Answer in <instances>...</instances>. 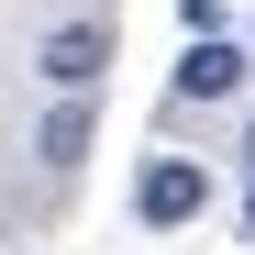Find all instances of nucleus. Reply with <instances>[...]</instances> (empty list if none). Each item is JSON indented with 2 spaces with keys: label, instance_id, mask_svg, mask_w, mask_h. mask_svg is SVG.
<instances>
[{
  "label": "nucleus",
  "instance_id": "obj_1",
  "mask_svg": "<svg viewBox=\"0 0 255 255\" xmlns=\"http://www.w3.org/2000/svg\"><path fill=\"white\" fill-rule=\"evenodd\" d=\"M200 211H211V166L200 155H155L133 178V222L144 233H178V222H200Z\"/></svg>",
  "mask_w": 255,
  "mask_h": 255
},
{
  "label": "nucleus",
  "instance_id": "obj_2",
  "mask_svg": "<svg viewBox=\"0 0 255 255\" xmlns=\"http://www.w3.org/2000/svg\"><path fill=\"white\" fill-rule=\"evenodd\" d=\"M244 89V45L233 33H189V56H178V100H233Z\"/></svg>",
  "mask_w": 255,
  "mask_h": 255
},
{
  "label": "nucleus",
  "instance_id": "obj_3",
  "mask_svg": "<svg viewBox=\"0 0 255 255\" xmlns=\"http://www.w3.org/2000/svg\"><path fill=\"white\" fill-rule=\"evenodd\" d=\"M33 67H45L56 89H89V78L111 67V33H100V22H56V33H45V56H33Z\"/></svg>",
  "mask_w": 255,
  "mask_h": 255
},
{
  "label": "nucleus",
  "instance_id": "obj_4",
  "mask_svg": "<svg viewBox=\"0 0 255 255\" xmlns=\"http://www.w3.org/2000/svg\"><path fill=\"white\" fill-rule=\"evenodd\" d=\"M33 144H45V166H78V155H89V111H78V89L45 111V133H33Z\"/></svg>",
  "mask_w": 255,
  "mask_h": 255
},
{
  "label": "nucleus",
  "instance_id": "obj_5",
  "mask_svg": "<svg viewBox=\"0 0 255 255\" xmlns=\"http://www.w3.org/2000/svg\"><path fill=\"white\" fill-rule=\"evenodd\" d=\"M178 22L189 33H222V0H178Z\"/></svg>",
  "mask_w": 255,
  "mask_h": 255
},
{
  "label": "nucleus",
  "instance_id": "obj_6",
  "mask_svg": "<svg viewBox=\"0 0 255 255\" xmlns=\"http://www.w3.org/2000/svg\"><path fill=\"white\" fill-rule=\"evenodd\" d=\"M244 244H255V178H244Z\"/></svg>",
  "mask_w": 255,
  "mask_h": 255
},
{
  "label": "nucleus",
  "instance_id": "obj_7",
  "mask_svg": "<svg viewBox=\"0 0 255 255\" xmlns=\"http://www.w3.org/2000/svg\"><path fill=\"white\" fill-rule=\"evenodd\" d=\"M244 166H255V122H244Z\"/></svg>",
  "mask_w": 255,
  "mask_h": 255
}]
</instances>
